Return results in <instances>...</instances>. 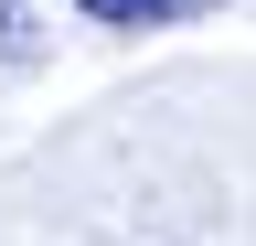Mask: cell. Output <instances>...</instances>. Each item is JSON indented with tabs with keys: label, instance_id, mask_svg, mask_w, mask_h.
Wrapping results in <instances>:
<instances>
[{
	"label": "cell",
	"instance_id": "obj_1",
	"mask_svg": "<svg viewBox=\"0 0 256 246\" xmlns=\"http://www.w3.org/2000/svg\"><path fill=\"white\" fill-rule=\"evenodd\" d=\"M86 22H107V33H171L192 11H224V0H75Z\"/></svg>",
	"mask_w": 256,
	"mask_h": 246
},
{
	"label": "cell",
	"instance_id": "obj_2",
	"mask_svg": "<svg viewBox=\"0 0 256 246\" xmlns=\"http://www.w3.org/2000/svg\"><path fill=\"white\" fill-rule=\"evenodd\" d=\"M0 54H32V0H0Z\"/></svg>",
	"mask_w": 256,
	"mask_h": 246
}]
</instances>
